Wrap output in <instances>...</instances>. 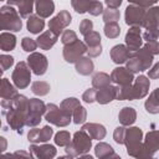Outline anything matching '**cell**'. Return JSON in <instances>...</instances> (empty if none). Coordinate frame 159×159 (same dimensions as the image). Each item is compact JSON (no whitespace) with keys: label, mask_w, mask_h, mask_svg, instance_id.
<instances>
[{"label":"cell","mask_w":159,"mask_h":159,"mask_svg":"<svg viewBox=\"0 0 159 159\" xmlns=\"http://www.w3.org/2000/svg\"><path fill=\"white\" fill-rule=\"evenodd\" d=\"M14 30L19 31L21 29V20L17 17L12 7H1L0 10V30Z\"/></svg>","instance_id":"cell-1"},{"label":"cell","mask_w":159,"mask_h":159,"mask_svg":"<svg viewBox=\"0 0 159 159\" xmlns=\"http://www.w3.org/2000/svg\"><path fill=\"white\" fill-rule=\"evenodd\" d=\"M12 78H14V82L17 87L24 88L27 86V83L30 81V72H29V68L26 67L25 62H20L16 66V70L14 72Z\"/></svg>","instance_id":"cell-2"},{"label":"cell","mask_w":159,"mask_h":159,"mask_svg":"<svg viewBox=\"0 0 159 159\" xmlns=\"http://www.w3.org/2000/svg\"><path fill=\"white\" fill-rule=\"evenodd\" d=\"M84 51H86L84 45H83L82 42L75 41L71 46L65 47V52H63V55H65L66 61H68V62H73V61H76V58H77L78 56H81Z\"/></svg>","instance_id":"cell-3"},{"label":"cell","mask_w":159,"mask_h":159,"mask_svg":"<svg viewBox=\"0 0 159 159\" xmlns=\"http://www.w3.org/2000/svg\"><path fill=\"white\" fill-rule=\"evenodd\" d=\"M29 65L31 66V68L34 70V72L36 75H42L46 71L47 67V62H46V57L40 53H34L31 55L29 58Z\"/></svg>","instance_id":"cell-4"},{"label":"cell","mask_w":159,"mask_h":159,"mask_svg":"<svg viewBox=\"0 0 159 159\" xmlns=\"http://www.w3.org/2000/svg\"><path fill=\"white\" fill-rule=\"evenodd\" d=\"M70 22H71V16H70L66 11H63V12H61L60 15H57V16L50 22V27H51L52 31H55V34L57 35V34L61 32L62 27H65V26L68 25Z\"/></svg>","instance_id":"cell-5"},{"label":"cell","mask_w":159,"mask_h":159,"mask_svg":"<svg viewBox=\"0 0 159 159\" xmlns=\"http://www.w3.org/2000/svg\"><path fill=\"white\" fill-rule=\"evenodd\" d=\"M143 17H144V12H143L142 9L134 7V6H128L127 14H125L127 24H130V25L142 24L143 22Z\"/></svg>","instance_id":"cell-6"},{"label":"cell","mask_w":159,"mask_h":159,"mask_svg":"<svg viewBox=\"0 0 159 159\" xmlns=\"http://www.w3.org/2000/svg\"><path fill=\"white\" fill-rule=\"evenodd\" d=\"M112 78H113L114 82L127 86V84H130V82L133 80V76L125 68H116V71L112 73Z\"/></svg>","instance_id":"cell-7"},{"label":"cell","mask_w":159,"mask_h":159,"mask_svg":"<svg viewBox=\"0 0 159 159\" xmlns=\"http://www.w3.org/2000/svg\"><path fill=\"white\" fill-rule=\"evenodd\" d=\"M127 43L130 50H137L140 46V36H139V29H132L127 34Z\"/></svg>","instance_id":"cell-8"},{"label":"cell","mask_w":159,"mask_h":159,"mask_svg":"<svg viewBox=\"0 0 159 159\" xmlns=\"http://www.w3.org/2000/svg\"><path fill=\"white\" fill-rule=\"evenodd\" d=\"M128 56H129V51H127L124 46H116L112 50V58L117 63L124 62L128 58Z\"/></svg>","instance_id":"cell-9"},{"label":"cell","mask_w":159,"mask_h":159,"mask_svg":"<svg viewBox=\"0 0 159 159\" xmlns=\"http://www.w3.org/2000/svg\"><path fill=\"white\" fill-rule=\"evenodd\" d=\"M36 9H37L39 15H41L43 17L48 16L53 11V2L50 1V0H39L37 5H36Z\"/></svg>","instance_id":"cell-10"},{"label":"cell","mask_w":159,"mask_h":159,"mask_svg":"<svg viewBox=\"0 0 159 159\" xmlns=\"http://www.w3.org/2000/svg\"><path fill=\"white\" fill-rule=\"evenodd\" d=\"M56 35H53L51 31H48V32H45L41 37H39L37 40V43H39V46H41L42 48H50L55 42H56Z\"/></svg>","instance_id":"cell-11"},{"label":"cell","mask_w":159,"mask_h":159,"mask_svg":"<svg viewBox=\"0 0 159 159\" xmlns=\"http://www.w3.org/2000/svg\"><path fill=\"white\" fill-rule=\"evenodd\" d=\"M15 46V36L10 34H2L0 36V47L5 51H10Z\"/></svg>","instance_id":"cell-12"},{"label":"cell","mask_w":159,"mask_h":159,"mask_svg":"<svg viewBox=\"0 0 159 159\" xmlns=\"http://www.w3.org/2000/svg\"><path fill=\"white\" fill-rule=\"evenodd\" d=\"M27 27H29V31H31L34 34H37L43 27V20H41L36 16H31L27 21Z\"/></svg>","instance_id":"cell-13"},{"label":"cell","mask_w":159,"mask_h":159,"mask_svg":"<svg viewBox=\"0 0 159 159\" xmlns=\"http://www.w3.org/2000/svg\"><path fill=\"white\" fill-rule=\"evenodd\" d=\"M92 68H93V63L88 58H81L80 62L77 63V71L81 72L82 75H88L89 72H92Z\"/></svg>","instance_id":"cell-14"},{"label":"cell","mask_w":159,"mask_h":159,"mask_svg":"<svg viewBox=\"0 0 159 159\" xmlns=\"http://www.w3.org/2000/svg\"><path fill=\"white\" fill-rule=\"evenodd\" d=\"M119 118L122 120V123L124 124H130L132 122H134V118H135V113L132 108H124L122 111V113L119 114Z\"/></svg>","instance_id":"cell-15"},{"label":"cell","mask_w":159,"mask_h":159,"mask_svg":"<svg viewBox=\"0 0 159 159\" xmlns=\"http://www.w3.org/2000/svg\"><path fill=\"white\" fill-rule=\"evenodd\" d=\"M91 4H92L91 0H72V5L77 12H84L89 10Z\"/></svg>","instance_id":"cell-16"},{"label":"cell","mask_w":159,"mask_h":159,"mask_svg":"<svg viewBox=\"0 0 159 159\" xmlns=\"http://www.w3.org/2000/svg\"><path fill=\"white\" fill-rule=\"evenodd\" d=\"M114 93H116V91H114V88H106L104 91H102L101 93H98V102H101V103H106V102H108V101H112V98L114 97Z\"/></svg>","instance_id":"cell-17"},{"label":"cell","mask_w":159,"mask_h":159,"mask_svg":"<svg viewBox=\"0 0 159 159\" xmlns=\"http://www.w3.org/2000/svg\"><path fill=\"white\" fill-rule=\"evenodd\" d=\"M32 2H34V0H20L19 7H20V12H21L22 16H27L31 12Z\"/></svg>","instance_id":"cell-18"},{"label":"cell","mask_w":159,"mask_h":159,"mask_svg":"<svg viewBox=\"0 0 159 159\" xmlns=\"http://www.w3.org/2000/svg\"><path fill=\"white\" fill-rule=\"evenodd\" d=\"M104 31H106V35L108 37H116L119 34V26L116 22H112V24H109V25L106 26Z\"/></svg>","instance_id":"cell-19"},{"label":"cell","mask_w":159,"mask_h":159,"mask_svg":"<svg viewBox=\"0 0 159 159\" xmlns=\"http://www.w3.org/2000/svg\"><path fill=\"white\" fill-rule=\"evenodd\" d=\"M32 91L36 94H46L48 92V86L43 82H36L32 86Z\"/></svg>","instance_id":"cell-20"},{"label":"cell","mask_w":159,"mask_h":159,"mask_svg":"<svg viewBox=\"0 0 159 159\" xmlns=\"http://www.w3.org/2000/svg\"><path fill=\"white\" fill-rule=\"evenodd\" d=\"M99 40H101V37H99V35L96 34V32H92V34H89V35H86V41H87V43H91L92 47L101 46V45H99Z\"/></svg>","instance_id":"cell-21"},{"label":"cell","mask_w":159,"mask_h":159,"mask_svg":"<svg viewBox=\"0 0 159 159\" xmlns=\"http://www.w3.org/2000/svg\"><path fill=\"white\" fill-rule=\"evenodd\" d=\"M12 57L11 56H5V55H2V56H0V66L4 68V70H6V68H9L11 65H12Z\"/></svg>","instance_id":"cell-22"},{"label":"cell","mask_w":159,"mask_h":159,"mask_svg":"<svg viewBox=\"0 0 159 159\" xmlns=\"http://www.w3.org/2000/svg\"><path fill=\"white\" fill-rule=\"evenodd\" d=\"M22 47L25 48V51H34L35 50V47H36V43L31 40V39H24V41H22Z\"/></svg>","instance_id":"cell-23"},{"label":"cell","mask_w":159,"mask_h":159,"mask_svg":"<svg viewBox=\"0 0 159 159\" xmlns=\"http://www.w3.org/2000/svg\"><path fill=\"white\" fill-rule=\"evenodd\" d=\"M118 17H119V14H118V11L114 10V9H111L109 11H107V12L104 14V20H106V21H108V19L112 20V21H114V20H117Z\"/></svg>","instance_id":"cell-24"},{"label":"cell","mask_w":159,"mask_h":159,"mask_svg":"<svg viewBox=\"0 0 159 159\" xmlns=\"http://www.w3.org/2000/svg\"><path fill=\"white\" fill-rule=\"evenodd\" d=\"M76 40V35L72 32V31H65L63 36H62V42L63 43H68L70 41H75Z\"/></svg>","instance_id":"cell-25"},{"label":"cell","mask_w":159,"mask_h":159,"mask_svg":"<svg viewBox=\"0 0 159 159\" xmlns=\"http://www.w3.org/2000/svg\"><path fill=\"white\" fill-rule=\"evenodd\" d=\"M91 30H92V22L88 21V20H84V21L81 24V32L84 34V35H87V32L91 31Z\"/></svg>","instance_id":"cell-26"},{"label":"cell","mask_w":159,"mask_h":159,"mask_svg":"<svg viewBox=\"0 0 159 159\" xmlns=\"http://www.w3.org/2000/svg\"><path fill=\"white\" fill-rule=\"evenodd\" d=\"M106 1H107V4H108L111 7H117V6H119L120 2H122V0H106Z\"/></svg>","instance_id":"cell-27"},{"label":"cell","mask_w":159,"mask_h":159,"mask_svg":"<svg viewBox=\"0 0 159 159\" xmlns=\"http://www.w3.org/2000/svg\"><path fill=\"white\" fill-rule=\"evenodd\" d=\"M92 93H93L92 91H87V92L84 93L83 98H84V101H86V102H92V101H93V99H92V98H93V97H92V96H93Z\"/></svg>","instance_id":"cell-28"}]
</instances>
